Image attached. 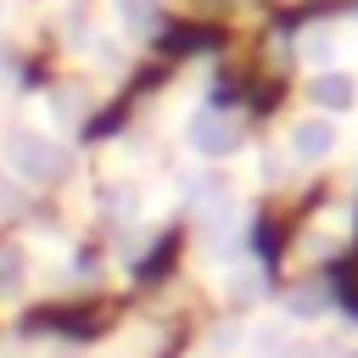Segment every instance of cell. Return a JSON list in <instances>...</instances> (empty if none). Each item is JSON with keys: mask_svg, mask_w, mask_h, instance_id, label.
<instances>
[{"mask_svg": "<svg viewBox=\"0 0 358 358\" xmlns=\"http://www.w3.org/2000/svg\"><path fill=\"white\" fill-rule=\"evenodd\" d=\"M6 162H11V173L22 185H56L67 173V145L50 140V134H39V129H17L6 140Z\"/></svg>", "mask_w": 358, "mask_h": 358, "instance_id": "1", "label": "cell"}, {"mask_svg": "<svg viewBox=\"0 0 358 358\" xmlns=\"http://www.w3.org/2000/svg\"><path fill=\"white\" fill-rule=\"evenodd\" d=\"M17 291H22V252L0 246V296H17Z\"/></svg>", "mask_w": 358, "mask_h": 358, "instance_id": "2", "label": "cell"}, {"mask_svg": "<svg viewBox=\"0 0 358 358\" xmlns=\"http://www.w3.org/2000/svg\"><path fill=\"white\" fill-rule=\"evenodd\" d=\"M11 207H17V190H11V179L0 173V213H11Z\"/></svg>", "mask_w": 358, "mask_h": 358, "instance_id": "3", "label": "cell"}]
</instances>
